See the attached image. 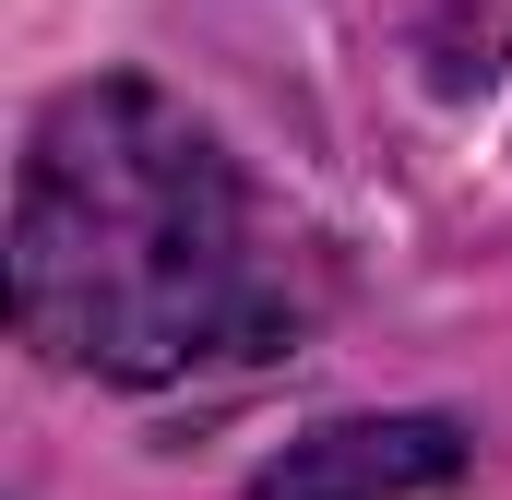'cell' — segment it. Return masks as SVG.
<instances>
[{
	"label": "cell",
	"instance_id": "cell-1",
	"mask_svg": "<svg viewBox=\"0 0 512 500\" xmlns=\"http://www.w3.org/2000/svg\"><path fill=\"white\" fill-rule=\"evenodd\" d=\"M12 334L120 393L251 370L310 334V262L251 167L143 72L60 84L12 155Z\"/></svg>",
	"mask_w": 512,
	"mask_h": 500
},
{
	"label": "cell",
	"instance_id": "cell-2",
	"mask_svg": "<svg viewBox=\"0 0 512 500\" xmlns=\"http://www.w3.org/2000/svg\"><path fill=\"white\" fill-rule=\"evenodd\" d=\"M465 465H477L465 417H322L251 477V500H441L465 489Z\"/></svg>",
	"mask_w": 512,
	"mask_h": 500
}]
</instances>
